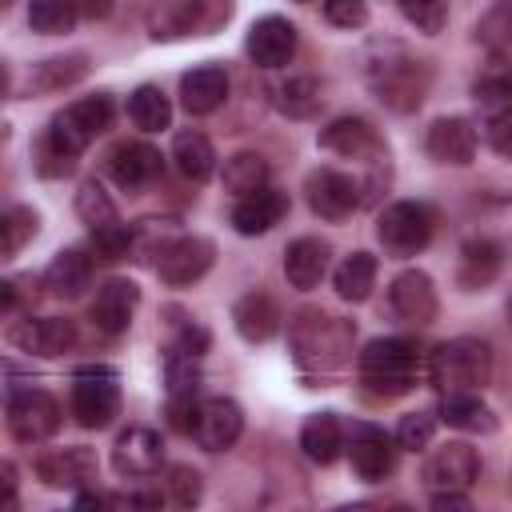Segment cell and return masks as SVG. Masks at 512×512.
I'll list each match as a JSON object with an SVG mask.
<instances>
[{"mask_svg":"<svg viewBox=\"0 0 512 512\" xmlns=\"http://www.w3.org/2000/svg\"><path fill=\"white\" fill-rule=\"evenodd\" d=\"M112 124V96L96 92V96H84L76 104H68L64 112L52 116L48 124V136L40 140V172L44 176H64L72 172L76 156Z\"/></svg>","mask_w":512,"mask_h":512,"instance_id":"1","label":"cell"},{"mask_svg":"<svg viewBox=\"0 0 512 512\" xmlns=\"http://www.w3.org/2000/svg\"><path fill=\"white\" fill-rule=\"evenodd\" d=\"M368 84L392 112H412L428 92V64L400 44H380L376 56H368Z\"/></svg>","mask_w":512,"mask_h":512,"instance_id":"2","label":"cell"},{"mask_svg":"<svg viewBox=\"0 0 512 512\" xmlns=\"http://www.w3.org/2000/svg\"><path fill=\"white\" fill-rule=\"evenodd\" d=\"M428 376L440 392H476L492 376V348L476 336H456L432 348Z\"/></svg>","mask_w":512,"mask_h":512,"instance_id":"3","label":"cell"},{"mask_svg":"<svg viewBox=\"0 0 512 512\" xmlns=\"http://www.w3.org/2000/svg\"><path fill=\"white\" fill-rule=\"evenodd\" d=\"M352 324L328 312H300L292 324V348L296 360L308 368H340L352 352Z\"/></svg>","mask_w":512,"mask_h":512,"instance_id":"4","label":"cell"},{"mask_svg":"<svg viewBox=\"0 0 512 512\" xmlns=\"http://www.w3.org/2000/svg\"><path fill=\"white\" fill-rule=\"evenodd\" d=\"M416 364H420V348L408 336H380L360 352V376L380 396L408 392L416 380Z\"/></svg>","mask_w":512,"mask_h":512,"instance_id":"5","label":"cell"},{"mask_svg":"<svg viewBox=\"0 0 512 512\" xmlns=\"http://www.w3.org/2000/svg\"><path fill=\"white\" fill-rule=\"evenodd\" d=\"M8 432L20 444H44L48 436L60 432V404L44 388H8Z\"/></svg>","mask_w":512,"mask_h":512,"instance_id":"6","label":"cell"},{"mask_svg":"<svg viewBox=\"0 0 512 512\" xmlns=\"http://www.w3.org/2000/svg\"><path fill=\"white\" fill-rule=\"evenodd\" d=\"M72 416L80 428H108L120 416V380L108 368H84L72 380Z\"/></svg>","mask_w":512,"mask_h":512,"instance_id":"7","label":"cell"},{"mask_svg":"<svg viewBox=\"0 0 512 512\" xmlns=\"http://www.w3.org/2000/svg\"><path fill=\"white\" fill-rule=\"evenodd\" d=\"M432 228L436 220L428 204H416V200H396L376 216V236L392 256H416L432 240Z\"/></svg>","mask_w":512,"mask_h":512,"instance_id":"8","label":"cell"},{"mask_svg":"<svg viewBox=\"0 0 512 512\" xmlns=\"http://www.w3.org/2000/svg\"><path fill=\"white\" fill-rule=\"evenodd\" d=\"M304 196L320 220H348L364 204V184L340 168H316L304 180Z\"/></svg>","mask_w":512,"mask_h":512,"instance_id":"9","label":"cell"},{"mask_svg":"<svg viewBox=\"0 0 512 512\" xmlns=\"http://www.w3.org/2000/svg\"><path fill=\"white\" fill-rule=\"evenodd\" d=\"M480 480V456L464 440H448L428 452L424 460V484L432 492H468Z\"/></svg>","mask_w":512,"mask_h":512,"instance_id":"10","label":"cell"},{"mask_svg":"<svg viewBox=\"0 0 512 512\" xmlns=\"http://www.w3.org/2000/svg\"><path fill=\"white\" fill-rule=\"evenodd\" d=\"M112 468L128 480H148L164 468V440L148 424H128L112 444Z\"/></svg>","mask_w":512,"mask_h":512,"instance_id":"11","label":"cell"},{"mask_svg":"<svg viewBox=\"0 0 512 512\" xmlns=\"http://www.w3.org/2000/svg\"><path fill=\"white\" fill-rule=\"evenodd\" d=\"M320 148L336 152V156H348V160H364L372 172H380V164H388L380 140H376V128L360 116H340L332 120L328 128H320Z\"/></svg>","mask_w":512,"mask_h":512,"instance_id":"12","label":"cell"},{"mask_svg":"<svg viewBox=\"0 0 512 512\" xmlns=\"http://www.w3.org/2000/svg\"><path fill=\"white\" fill-rule=\"evenodd\" d=\"M388 304H392L396 320H404V324H412V328L432 324L436 312H440L436 284H432V276L420 272V268H408V272H400V276L392 280V288H388Z\"/></svg>","mask_w":512,"mask_h":512,"instance_id":"13","label":"cell"},{"mask_svg":"<svg viewBox=\"0 0 512 512\" xmlns=\"http://www.w3.org/2000/svg\"><path fill=\"white\" fill-rule=\"evenodd\" d=\"M212 256H216V248H212V240H204V236H176L172 244H168V252L156 260V276L164 280V284H172V288H188V284H196L208 268H212Z\"/></svg>","mask_w":512,"mask_h":512,"instance_id":"14","label":"cell"},{"mask_svg":"<svg viewBox=\"0 0 512 512\" xmlns=\"http://www.w3.org/2000/svg\"><path fill=\"white\" fill-rule=\"evenodd\" d=\"M244 432V412L236 400L228 396H208L200 400V416H196V444L204 452H228Z\"/></svg>","mask_w":512,"mask_h":512,"instance_id":"15","label":"cell"},{"mask_svg":"<svg viewBox=\"0 0 512 512\" xmlns=\"http://www.w3.org/2000/svg\"><path fill=\"white\" fill-rule=\"evenodd\" d=\"M348 460H352V472L360 480L376 484V480L392 476L396 448L384 436V428H376V424H352V432H348Z\"/></svg>","mask_w":512,"mask_h":512,"instance_id":"16","label":"cell"},{"mask_svg":"<svg viewBox=\"0 0 512 512\" xmlns=\"http://www.w3.org/2000/svg\"><path fill=\"white\" fill-rule=\"evenodd\" d=\"M36 476L48 484V488H84L96 480V452L84 448V444H72V448H48L36 456Z\"/></svg>","mask_w":512,"mask_h":512,"instance_id":"17","label":"cell"},{"mask_svg":"<svg viewBox=\"0 0 512 512\" xmlns=\"http://www.w3.org/2000/svg\"><path fill=\"white\" fill-rule=\"evenodd\" d=\"M8 340L28 356H64L76 344V324L64 316H36V320L28 316V320L12 324Z\"/></svg>","mask_w":512,"mask_h":512,"instance_id":"18","label":"cell"},{"mask_svg":"<svg viewBox=\"0 0 512 512\" xmlns=\"http://www.w3.org/2000/svg\"><path fill=\"white\" fill-rule=\"evenodd\" d=\"M248 56L260 68H284L296 56V24L284 16H260L248 28Z\"/></svg>","mask_w":512,"mask_h":512,"instance_id":"19","label":"cell"},{"mask_svg":"<svg viewBox=\"0 0 512 512\" xmlns=\"http://www.w3.org/2000/svg\"><path fill=\"white\" fill-rule=\"evenodd\" d=\"M136 304H140V288L132 280H108L96 288L88 316L104 336H120V332H128V324L136 316Z\"/></svg>","mask_w":512,"mask_h":512,"instance_id":"20","label":"cell"},{"mask_svg":"<svg viewBox=\"0 0 512 512\" xmlns=\"http://www.w3.org/2000/svg\"><path fill=\"white\" fill-rule=\"evenodd\" d=\"M424 148L436 164H472L476 156V128L464 120V116H440L428 136H424Z\"/></svg>","mask_w":512,"mask_h":512,"instance_id":"21","label":"cell"},{"mask_svg":"<svg viewBox=\"0 0 512 512\" xmlns=\"http://www.w3.org/2000/svg\"><path fill=\"white\" fill-rule=\"evenodd\" d=\"M160 168H164L160 152L152 144H144V140H124V144H116L108 152V176L120 188H144V184H152L160 176Z\"/></svg>","mask_w":512,"mask_h":512,"instance_id":"22","label":"cell"},{"mask_svg":"<svg viewBox=\"0 0 512 512\" xmlns=\"http://www.w3.org/2000/svg\"><path fill=\"white\" fill-rule=\"evenodd\" d=\"M288 212V196L280 188H256L248 196H236V208H232V228L240 236H260L268 228H276Z\"/></svg>","mask_w":512,"mask_h":512,"instance_id":"23","label":"cell"},{"mask_svg":"<svg viewBox=\"0 0 512 512\" xmlns=\"http://www.w3.org/2000/svg\"><path fill=\"white\" fill-rule=\"evenodd\" d=\"M328 256H332V248L320 236L292 240L288 252H284V280L292 288H300V292H312L324 280V272H328Z\"/></svg>","mask_w":512,"mask_h":512,"instance_id":"24","label":"cell"},{"mask_svg":"<svg viewBox=\"0 0 512 512\" xmlns=\"http://www.w3.org/2000/svg\"><path fill=\"white\" fill-rule=\"evenodd\" d=\"M228 96V76L224 68L216 64H204V68H192L180 76V104L192 112V116H208L224 104Z\"/></svg>","mask_w":512,"mask_h":512,"instance_id":"25","label":"cell"},{"mask_svg":"<svg viewBox=\"0 0 512 512\" xmlns=\"http://www.w3.org/2000/svg\"><path fill=\"white\" fill-rule=\"evenodd\" d=\"M232 324H236V332H240L248 344H264V340H272V336L280 332V308H276L272 296L248 292V296L236 300Z\"/></svg>","mask_w":512,"mask_h":512,"instance_id":"26","label":"cell"},{"mask_svg":"<svg viewBox=\"0 0 512 512\" xmlns=\"http://www.w3.org/2000/svg\"><path fill=\"white\" fill-rule=\"evenodd\" d=\"M88 284H92V260L84 252H76V248L56 252L52 264L44 268V288L52 296H60V300H76Z\"/></svg>","mask_w":512,"mask_h":512,"instance_id":"27","label":"cell"},{"mask_svg":"<svg viewBox=\"0 0 512 512\" xmlns=\"http://www.w3.org/2000/svg\"><path fill=\"white\" fill-rule=\"evenodd\" d=\"M300 448H304V456H308L312 464H332V460H340V452L348 448L340 420H336L332 412H312V416L304 420V428H300Z\"/></svg>","mask_w":512,"mask_h":512,"instance_id":"28","label":"cell"},{"mask_svg":"<svg viewBox=\"0 0 512 512\" xmlns=\"http://www.w3.org/2000/svg\"><path fill=\"white\" fill-rule=\"evenodd\" d=\"M500 264H504V252H500L496 240H488V236L468 240V244L460 248V288H468V292L488 288V284L496 280Z\"/></svg>","mask_w":512,"mask_h":512,"instance_id":"29","label":"cell"},{"mask_svg":"<svg viewBox=\"0 0 512 512\" xmlns=\"http://www.w3.org/2000/svg\"><path fill=\"white\" fill-rule=\"evenodd\" d=\"M172 164L184 180L192 184H204L212 172H216V152H212V140L204 132H176L172 140Z\"/></svg>","mask_w":512,"mask_h":512,"instance_id":"30","label":"cell"},{"mask_svg":"<svg viewBox=\"0 0 512 512\" xmlns=\"http://www.w3.org/2000/svg\"><path fill=\"white\" fill-rule=\"evenodd\" d=\"M332 284H336V296H340V300H352V304L368 300L372 288H376V256H372V252H352V256H344V260L336 264V272H332Z\"/></svg>","mask_w":512,"mask_h":512,"instance_id":"31","label":"cell"},{"mask_svg":"<svg viewBox=\"0 0 512 512\" xmlns=\"http://www.w3.org/2000/svg\"><path fill=\"white\" fill-rule=\"evenodd\" d=\"M436 416H440L448 428H460V432H492V428H496L488 404H484L476 392H444Z\"/></svg>","mask_w":512,"mask_h":512,"instance_id":"32","label":"cell"},{"mask_svg":"<svg viewBox=\"0 0 512 512\" xmlns=\"http://www.w3.org/2000/svg\"><path fill=\"white\" fill-rule=\"evenodd\" d=\"M176 236H180L176 220H136V224H132V248H128V256L156 268V260L168 252V244H172Z\"/></svg>","mask_w":512,"mask_h":512,"instance_id":"33","label":"cell"},{"mask_svg":"<svg viewBox=\"0 0 512 512\" xmlns=\"http://www.w3.org/2000/svg\"><path fill=\"white\" fill-rule=\"evenodd\" d=\"M88 76V56H52V60H44V64H36L32 68V76H28V88H36V92H60V88H68V84H76V80H84Z\"/></svg>","mask_w":512,"mask_h":512,"instance_id":"34","label":"cell"},{"mask_svg":"<svg viewBox=\"0 0 512 512\" xmlns=\"http://www.w3.org/2000/svg\"><path fill=\"white\" fill-rule=\"evenodd\" d=\"M128 120H132L140 132H160V128H168V120H172V104H168V96H164L156 84H140V88L128 96Z\"/></svg>","mask_w":512,"mask_h":512,"instance_id":"35","label":"cell"},{"mask_svg":"<svg viewBox=\"0 0 512 512\" xmlns=\"http://www.w3.org/2000/svg\"><path fill=\"white\" fill-rule=\"evenodd\" d=\"M76 216L88 224V232H104V228L124 224L120 212H116V204H112V196L96 180H84L80 184V192H76Z\"/></svg>","mask_w":512,"mask_h":512,"instance_id":"36","label":"cell"},{"mask_svg":"<svg viewBox=\"0 0 512 512\" xmlns=\"http://www.w3.org/2000/svg\"><path fill=\"white\" fill-rule=\"evenodd\" d=\"M268 184V160L260 152H236L224 160V188L236 196H248Z\"/></svg>","mask_w":512,"mask_h":512,"instance_id":"37","label":"cell"},{"mask_svg":"<svg viewBox=\"0 0 512 512\" xmlns=\"http://www.w3.org/2000/svg\"><path fill=\"white\" fill-rule=\"evenodd\" d=\"M80 20V8L72 0H28V24L40 36H64Z\"/></svg>","mask_w":512,"mask_h":512,"instance_id":"38","label":"cell"},{"mask_svg":"<svg viewBox=\"0 0 512 512\" xmlns=\"http://www.w3.org/2000/svg\"><path fill=\"white\" fill-rule=\"evenodd\" d=\"M276 108L292 120H308L320 108V84L312 76H288L284 84H276Z\"/></svg>","mask_w":512,"mask_h":512,"instance_id":"39","label":"cell"},{"mask_svg":"<svg viewBox=\"0 0 512 512\" xmlns=\"http://www.w3.org/2000/svg\"><path fill=\"white\" fill-rule=\"evenodd\" d=\"M36 228H40V216L32 208H24V204L4 208V216H0V256L12 260L36 236Z\"/></svg>","mask_w":512,"mask_h":512,"instance_id":"40","label":"cell"},{"mask_svg":"<svg viewBox=\"0 0 512 512\" xmlns=\"http://www.w3.org/2000/svg\"><path fill=\"white\" fill-rule=\"evenodd\" d=\"M472 96L476 104L484 108V116H508L512 112V72H484L476 84H472Z\"/></svg>","mask_w":512,"mask_h":512,"instance_id":"41","label":"cell"},{"mask_svg":"<svg viewBox=\"0 0 512 512\" xmlns=\"http://www.w3.org/2000/svg\"><path fill=\"white\" fill-rule=\"evenodd\" d=\"M400 16L424 32V36H436L444 24H448V0H400Z\"/></svg>","mask_w":512,"mask_h":512,"instance_id":"42","label":"cell"},{"mask_svg":"<svg viewBox=\"0 0 512 512\" xmlns=\"http://www.w3.org/2000/svg\"><path fill=\"white\" fill-rule=\"evenodd\" d=\"M476 40H484L488 48H504L512 44V0H496L484 20L476 24Z\"/></svg>","mask_w":512,"mask_h":512,"instance_id":"43","label":"cell"},{"mask_svg":"<svg viewBox=\"0 0 512 512\" xmlns=\"http://www.w3.org/2000/svg\"><path fill=\"white\" fill-rule=\"evenodd\" d=\"M432 432H436V416L432 412H408L396 424V444L408 448V452H424L432 444Z\"/></svg>","mask_w":512,"mask_h":512,"instance_id":"44","label":"cell"},{"mask_svg":"<svg viewBox=\"0 0 512 512\" xmlns=\"http://www.w3.org/2000/svg\"><path fill=\"white\" fill-rule=\"evenodd\" d=\"M164 488H168V500H172V504L192 508V504L200 500V472L188 468V464H176V468H168Z\"/></svg>","mask_w":512,"mask_h":512,"instance_id":"45","label":"cell"},{"mask_svg":"<svg viewBox=\"0 0 512 512\" xmlns=\"http://www.w3.org/2000/svg\"><path fill=\"white\" fill-rule=\"evenodd\" d=\"M324 16L336 28H360L368 20V4L364 0H324Z\"/></svg>","mask_w":512,"mask_h":512,"instance_id":"46","label":"cell"},{"mask_svg":"<svg viewBox=\"0 0 512 512\" xmlns=\"http://www.w3.org/2000/svg\"><path fill=\"white\" fill-rule=\"evenodd\" d=\"M488 144H492L504 160H512V112L488 120Z\"/></svg>","mask_w":512,"mask_h":512,"instance_id":"47","label":"cell"},{"mask_svg":"<svg viewBox=\"0 0 512 512\" xmlns=\"http://www.w3.org/2000/svg\"><path fill=\"white\" fill-rule=\"evenodd\" d=\"M432 504L436 508H468V496L464 492H432Z\"/></svg>","mask_w":512,"mask_h":512,"instance_id":"48","label":"cell"},{"mask_svg":"<svg viewBox=\"0 0 512 512\" xmlns=\"http://www.w3.org/2000/svg\"><path fill=\"white\" fill-rule=\"evenodd\" d=\"M0 476H4V504H8V508H16V468H12V464H4V468H0Z\"/></svg>","mask_w":512,"mask_h":512,"instance_id":"49","label":"cell"},{"mask_svg":"<svg viewBox=\"0 0 512 512\" xmlns=\"http://www.w3.org/2000/svg\"><path fill=\"white\" fill-rule=\"evenodd\" d=\"M80 12H88V16H104L108 8H112V0H72Z\"/></svg>","mask_w":512,"mask_h":512,"instance_id":"50","label":"cell"},{"mask_svg":"<svg viewBox=\"0 0 512 512\" xmlns=\"http://www.w3.org/2000/svg\"><path fill=\"white\" fill-rule=\"evenodd\" d=\"M508 324H512V296H508Z\"/></svg>","mask_w":512,"mask_h":512,"instance_id":"51","label":"cell"},{"mask_svg":"<svg viewBox=\"0 0 512 512\" xmlns=\"http://www.w3.org/2000/svg\"><path fill=\"white\" fill-rule=\"evenodd\" d=\"M300 4H308V0H300Z\"/></svg>","mask_w":512,"mask_h":512,"instance_id":"52","label":"cell"}]
</instances>
